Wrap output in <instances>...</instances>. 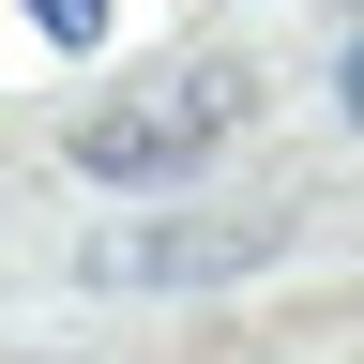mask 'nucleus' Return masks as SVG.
<instances>
[{
	"label": "nucleus",
	"instance_id": "nucleus-1",
	"mask_svg": "<svg viewBox=\"0 0 364 364\" xmlns=\"http://www.w3.org/2000/svg\"><path fill=\"white\" fill-rule=\"evenodd\" d=\"M243 61H198V76H152V91H107V107H76V167L91 182H182L213 152V136H243Z\"/></svg>",
	"mask_w": 364,
	"mask_h": 364
},
{
	"label": "nucleus",
	"instance_id": "nucleus-2",
	"mask_svg": "<svg viewBox=\"0 0 364 364\" xmlns=\"http://www.w3.org/2000/svg\"><path fill=\"white\" fill-rule=\"evenodd\" d=\"M289 258V213H136V228H91V289H243V273Z\"/></svg>",
	"mask_w": 364,
	"mask_h": 364
},
{
	"label": "nucleus",
	"instance_id": "nucleus-3",
	"mask_svg": "<svg viewBox=\"0 0 364 364\" xmlns=\"http://www.w3.org/2000/svg\"><path fill=\"white\" fill-rule=\"evenodd\" d=\"M16 16H31L46 46H107V0H16Z\"/></svg>",
	"mask_w": 364,
	"mask_h": 364
},
{
	"label": "nucleus",
	"instance_id": "nucleus-4",
	"mask_svg": "<svg viewBox=\"0 0 364 364\" xmlns=\"http://www.w3.org/2000/svg\"><path fill=\"white\" fill-rule=\"evenodd\" d=\"M334 107H349V122H364V31H349V61H334Z\"/></svg>",
	"mask_w": 364,
	"mask_h": 364
}]
</instances>
